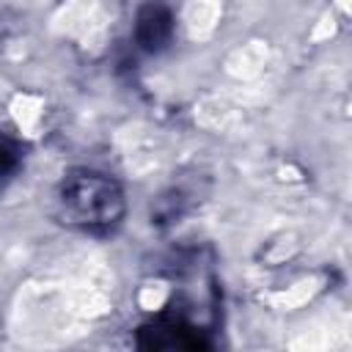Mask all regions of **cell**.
<instances>
[{
    "label": "cell",
    "instance_id": "1",
    "mask_svg": "<svg viewBox=\"0 0 352 352\" xmlns=\"http://www.w3.org/2000/svg\"><path fill=\"white\" fill-rule=\"evenodd\" d=\"M126 212L121 184L94 168H72L55 187V217L88 234L113 231Z\"/></svg>",
    "mask_w": 352,
    "mask_h": 352
},
{
    "label": "cell",
    "instance_id": "2",
    "mask_svg": "<svg viewBox=\"0 0 352 352\" xmlns=\"http://www.w3.org/2000/svg\"><path fill=\"white\" fill-rule=\"evenodd\" d=\"M138 346L143 349H206V330L176 302H170L151 322L138 327Z\"/></svg>",
    "mask_w": 352,
    "mask_h": 352
},
{
    "label": "cell",
    "instance_id": "3",
    "mask_svg": "<svg viewBox=\"0 0 352 352\" xmlns=\"http://www.w3.org/2000/svg\"><path fill=\"white\" fill-rule=\"evenodd\" d=\"M173 33V19L170 11L165 6H146L138 14V25H135V38L140 44V50L146 52H157L170 41Z\"/></svg>",
    "mask_w": 352,
    "mask_h": 352
},
{
    "label": "cell",
    "instance_id": "4",
    "mask_svg": "<svg viewBox=\"0 0 352 352\" xmlns=\"http://www.w3.org/2000/svg\"><path fill=\"white\" fill-rule=\"evenodd\" d=\"M19 165H22V148H19V143L0 132V192L8 187V182L14 179V173L19 170Z\"/></svg>",
    "mask_w": 352,
    "mask_h": 352
}]
</instances>
